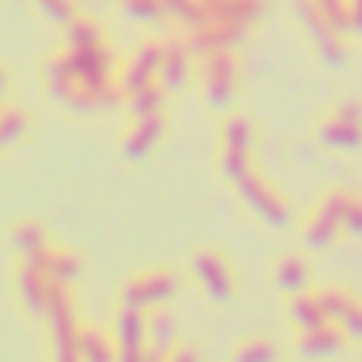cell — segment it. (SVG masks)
Masks as SVG:
<instances>
[{"label": "cell", "mask_w": 362, "mask_h": 362, "mask_svg": "<svg viewBox=\"0 0 362 362\" xmlns=\"http://www.w3.org/2000/svg\"><path fill=\"white\" fill-rule=\"evenodd\" d=\"M345 197H349V192H324V197H320V205L311 209V218H307L303 230H298V239H303L307 252H328V247H337V239L345 235V226H341Z\"/></svg>", "instance_id": "1"}, {"label": "cell", "mask_w": 362, "mask_h": 362, "mask_svg": "<svg viewBox=\"0 0 362 362\" xmlns=\"http://www.w3.org/2000/svg\"><path fill=\"white\" fill-rule=\"evenodd\" d=\"M235 192L247 201V209H252L264 226H273V230H290V226H294V209H290V201H286L273 184H264L256 170H252L247 179H239Z\"/></svg>", "instance_id": "2"}, {"label": "cell", "mask_w": 362, "mask_h": 362, "mask_svg": "<svg viewBox=\"0 0 362 362\" xmlns=\"http://www.w3.org/2000/svg\"><path fill=\"white\" fill-rule=\"evenodd\" d=\"M294 13H298V22H303V30L311 35V43H315V56L328 64V69H345L349 64V47H345V35H337L324 18H320V9L311 5V0H294Z\"/></svg>", "instance_id": "3"}, {"label": "cell", "mask_w": 362, "mask_h": 362, "mask_svg": "<svg viewBox=\"0 0 362 362\" xmlns=\"http://www.w3.org/2000/svg\"><path fill=\"white\" fill-rule=\"evenodd\" d=\"M201 86H205V103L226 111L239 98V60H235V52L201 60Z\"/></svg>", "instance_id": "4"}, {"label": "cell", "mask_w": 362, "mask_h": 362, "mask_svg": "<svg viewBox=\"0 0 362 362\" xmlns=\"http://www.w3.org/2000/svg\"><path fill=\"white\" fill-rule=\"evenodd\" d=\"M179 294V273H170V269H145V273H136V277H128L124 281V303L128 307H162V303H170Z\"/></svg>", "instance_id": "5"}, {"label": "cell", "mask_w": 362, "mask_h": 362, "mask_svg": "<svg viewBox=\"0 0 362 362\" xmlns=\"http://www.w3.org/2000/svg\"><path fill=\"white\" fill-rule=\"evenodd\" d=\"M192 277H197V286H201L214 303H230V298H235V273H230V264H226L222 252L201 247V252L192 256Z\"/></svg>", "instance_id": "6"}, {"label": "cell", "mask_w": 362, "mask_h": 362, "mask_svg": "<svg viewBox=\"0 0 362 362\" xmlns=\"http://www.w3.org/2000/svg\"><path fill=\"white\" fill-rule=\"evenodd\" d=\"M162 56H166V43H136V52L119 64V86H124V94H136L141 86H153L158 81V73H162Z\"/></svg>", "instance_id": "7"}, {"label": "cell", "mask_w": 362, "mask_h": 362, "mask_svg": "<svg viewBox=\"0 0 362 362\" xmlns=\"http://www.w3.org/2000/svg\"><path fill=\"white\" fill-rule=\"evenodd\" d=\"M243 35L247 26H226V22H209L201 30L188 35V47L197 60H209V56H226V52H239L243 47Z\"/></svg>", "instance_id": "8"}, {"label": "cell", "mask_w": 362, "mask_h": 362, "mask_svg": "<svg viewBox=\"0 0 362 362\" xmlns=\"http://www.w3.org/2000/svg\"><path fill=\"white\" fill-rule=\"evenodd\" d=\"M43 320H47V332H52V349L81 341V320H77V307H73V298H69V286H56L52 307H47Z\"/></svg>", "instance_id": "9"}, {"label": "cell", "mask_w": 362, "mask_h": 362, "mask_svg": "<svg viewBox=\"0 0 362 362\" xmlns=\"http://www.w3.org/2000/svg\"><path fill=\"white\" fill-rule=\"evenodd\" d=\"M162 136H166V119H162V115L128 119V132H124V141H119V153H124L128 162H145V158L162 145Z\"/></svg>", "instance_id": "10"}, {"label": "cell", "mask_w": 362, "mask_h": 362, "mask_svg": "<svg viewBox=\"0 0 362 362\" xmlns=\"http://www.w3.org/2000/svg\"><path fill=\"white\" fill-rule=\"evenodd\" d=\"M52 294H56V281L47 277V269L22 260V269H18V298H22V307H26L30 315H47Z\"/></svg>", "instance_id": "11"}, {"label": "cell", "mask_w": 362, "mask_h": 362, "mask_svg": "<svg viewBox=\"0 0 362 362\" xmlns=\"http://www.w3.org/2000/svg\"><path fill=\"white\" fill-rule=\"evenodd\" d=\"M273 286L290 298V294H307V290H315V273H311V260L307 256H294V252H286L277 264H273Z\"/></svg>", "instance_id": "12"}, {"label": "cell", "mask_w": 362, "mask_h": 362, "mask_svg": "<svg viewBox=\"0 0 362 362\" xmlns=\"http://www.w3.org/2000/svg\"><path fill=\"white\" fill-rule=\"evenodd\" d=\"M192 73H197V56H192V47H188V43H166V56H162V73H158V81H162L170 94H179V90L192 81Z\"/></svg>", "instance_id": "13"}, {"label": "cell", "mask_w": 362, "mask_h": 362, "mask_svg": "<svg viewBox=\"0 0 362 362\" xmlns=\"http://www.w3.org/2000/svg\"><path fill=\"white\" fill-rule=\"evenodd\" d=\"M286 320H290V328H294V332H311V328L332 324L315 290H307V294H290V303H286Z\"/></svg>", "instance_id": "14"}, {"label": "cell", "mask_w": 362, "mask_h": 362, "mask_svg": "<svg viewBox=\"0 0 362 362\" xmlns=\"http://www.w3.org/2000/svg\"><path fill=\"white\" fill-rule=\"evenodd\" d=\"M349 337L341 332V324H324V328H311V332H298V341H294V349L303 354V358H332V354H341V345H345Z\"/></svg>", "instance_id": "15"}, {"label": "cell", "mask_w": 362, "mask_h": 362, "mask_svg": "<svg viewBox=\"0 0 362 362\" xmlns=\"http://www.w3.org/2000/svg\"><path fill=\"white\" fill-rule=\"evenodd\" d=\"M9 243H13V252H18L22 260H30V264H43V260L52 256V247H47V230H43L39 222H18L13 235H9Z\"/></svg>", "instance_id": "16"}, {"label": "cell", "mask_w": 362, "mask_h": 362, "mask_svg": "<svg viewBox=\"0 0 362 362\" xmlns=\"http://www.w3.org/2000/svg\"><path fill=\"white\" fill-rule=\"evenodd\" d=\"M111 337L119 341V345H149V315H145V307H119L115 311V324H111Z\"/></svg>", "instance_id": "17"}, {"label": "cell", "mask_w": 362, "mask_h": 362, "mask_svg": "<svg viewBox=\"0 0 362 362\" xmlns=\"http://www.w3.org/2000/svg\"><path fill=\"white\" fill-rule=\"evenodd\" d=\"M315 141H320L324 149H341V153H354V149H362V124H349V119H337V115H328V119L320 124Z\"/></svg>", "instance_id": "18"}, {"label": "cell", "mask_w": 362, "mask_h": 362, "mask_svg": "<svg viewBox=\"0 0 362 362\" xmlns=\"http://www.w3.org/2000/svg\"><path fill=\"white\" fill-rule=\"evenodd\" d=\"M81 362H119V341L103 328H81Z\"/></svg>", "instance_id": "19"}, {"label": "cell", "mask_w": 362, "mask_h": 362, "mask_svg": "<svg viewBox=\"0 0 362 362\" xmlns=\"http://www.w3.org/2000/svg\"><path fill=\"white\" fill-rule=\"evenodd\" d=\"M166 86L162 81H153V86H141L136 94H128V119H149V115H162V107H166Z\"/></svg>", "instance_id": "20"}, {"label": "cell", "mask_w": 362, "mask_h": 362, "mask_svg": "<svg viewBox=\"0 0 362 362\" xmlns=\"http://www.w3.org/2000/svg\"><path fill=\"white\" fill-rule=\"evenodd\" d=\"M264 13V0H218L214 5V22H226V26H252L260 22Z\"/></svg>", "instance_id": "21"}, {"label": "cell", "mask_w": 362, "mask_h": 362, "mask_svg": "<svg viewBox=\"0 0 362 362\" xmlns=\"http://www.w3.org/2000/svg\"><path fill=\"white\" fill-rule=\"evenodd\" d=\"M26 132H30V115H26L18 103H5V107H0V145H5V149H18Z\"/></svg>", "instance_id": "22"}, {"label": "cell", "mask_w": 362, "mask_h": 362, "mask_svg": "<svg viewBox=\"0 0 362 362\" xmlns=\"http://www.w3.org/2000/svg\"><path fill=\"white\" fill-rule=\"evenodd\" d=\"M103 43H107V39H103V26L90 22V18H77V22L64 26V47H69V52H94V47H103Z\"/></svg>", "instance_id": "23"}, {"label": "cell", "mask_w": 362, "mask_h": 362, "mask_svg": "<svg viewBox=\"0 0 362 362\" xmlns=\"http://www.w3.org/2000/svg\"><path fill=\"white\" fill-rule=\"evenodd\" d=\"M166 13H170V22H179L188 35L214 22V18H209V9H205V0H166Z\"/></svg>", "instance_id": "24"}, {"label": "cell", "mask_w": 362, "mask_h": 362, "mask_svg": "<svg viewBox=\"0 0 362 362\" xmlns=\"http://www.w3.org/2000/svg\"><path fill=\"white\" fill-rule=\"evenodd\" d=\"M311 5L320 9V18L337 30V35H358V22H354V5H349V0H311Z\"/></svg>", "instance_id": "25"}, {"label": "cell", "mask_w": 362, "mask_h": 362, "mask_svg": "<svg viewBox=\"0 0 362 362\" xmlns=\"http://www.w3.org/2000/svg\"><path fill=\"white\" fill-rule=\"evenodd\" d=\"M256 145V124L252 115H226L222 119V149H247Z\"/></svg>", "instance_id": "26"}, {"label": "cell", "mask_w": 362, "mask_h": 362, "mask_svg": "<svg viewBox=\"0 0 362 362\" xmlns=\"http://www.w3.org/2000/svg\"><path fill=\"white\" fill-rule=\"evenodd\" d=\"M119 9H124V18L136 22V26H162V22H170L166 0H124Z\"/></svg>", "instance_id": "27"}, {"label": "cell", "mask_w": 362, "mask_h": 362, "mask_svg": "<svg viewBox=\"0 0 362 362\" xmlns=\"http://www.w3.org/2000/svg\"><path fill=\"white\" fill-rule=\"evenodd\" d=\"M149 345L162 349V354H170L175 345H184V341H179V320L166 315V311H153L149 315Z\"/></svg>", "instance_id": "28"}, {"label": "cell", "mask_w": 362, "mask_h": 362, "mask_svg": "<svg viewBox=\"0 0 362 362\" xmlns=\"http://www.w3.org/2000/svg\"><path fill=\"white\" fill-rule=\"evenodd\" d=\"M39 269H47V277H52L56 286H73V281L81 277V256H77V252H52Z\"/></svg>", "instance_id": "29"}, {"label": "cell", "mask_w": 362, "mask_h": 362, "mask_svg": "<svg viewBox=\"0 0 362 362\" xmlns=\"http://www.w3.org/2000/svg\"><path fill=\"white\" fill-rule=\"evenodd\" d=\"M277 358H281V349H277L273 341H264V337L239 341V345L230 349V362H277Z\"/></svg>", "instance_id": "30"}, {"label": "cell", "mask_w": 362, "mask_h": 362, "mask_svg": "<svg viewBox=\"0 0 362 362\" xmlns=\"http://www.w3.org/2000/svg\"><path fill=\"white\" fill-rule=\"evenodd\" d=\"M218 170H222V179H226V184H239V179H247L256 166H252V153H247V149H222V158H218Z\"/></svg>", "instance_id": "31"}, {"label": "cell", "mask_w": 362, "mask_h": 362, "mask_svg": "<svg viewBox=\"0 0 362 362\" xmlns=\"http://www.w3.org/2000/svg\"><path fill=\"white\" fill-rule=\"evenodd\" d=\"M35 9L47 18V22H56L60 30L69 26V22H77L81 13H77V0H35Z\"/></svg>", "instance_id": "32"}, {"label": "cell", "mask_w": 362, "mask_h": 362, "mask_svg": "<svg viewBox=\"0 0 362 362\" xmlns=\"http://www.w3.org/2000/svg\"><path fill=\"white\" fill-rule=\"evenodd\" d=\"M315 294H320V303H324V311H328V320H332V324H337L354 303H358V298H354V294H345L341 286H320Z\"/></svg>", "instance_id": "33"}, {"label": "cell", "mask_w": 362, "mask_h": 362, "mask_svg": "<svg viewBox=\"0 0 362 362\" xmlns=\"http://www.w3.org/2000/svg\"><path fill=\"white\" fill-rule=\"evenodd\" d=\"M341 226H345V235L349 239H358L362 243V197H345V214H341Z\"/></svg>", "instance_id": "34"}, {"label": "cell", "mask_w": 362, "mask_h": 362, "mask_svg": "<svg viewBox=\"0 0 362 362\" xmlns=\"http://www.w3.org/2000/svg\"><path fill=\"white\" fill-rule=\"evenodd\" d=\"M337 324H341V332H345L349 341H362V303H354V307H349Z\"/></svg>", "instance_id": "35"}, {"label": "cell", "mask_w": 362, "mask_h": 362, "mask_svg": "<svg viewBox=\"0 0 362 362\" xmlns=\"http://www.w3.org/2000/svg\"><path fill=\"white\" fill-rule=\"evenodd\" d=\"M332 115H337V119H349V124H362V103H354V98H341V103L332 107Z\"/></svg>", "instance_id": "36"}, {"label": "cell", "mask_w": 362, "mask_h": 362, "mask_svg": "<svg viewBox=\"0 0 362 362\" xmlns=\"http://www.w3.org/2000/svg\"><path fill=\"white\" fill-rule=\"evenodd\" d=\"M166 362H205V358H201L197 345H175V349L166 354Z\"/></svg>", "instance_id": "37"}, {"label": "cell", "mask_w": 362, "mask_h": 362, "mask_svg": "<svg viewBox=\"0 0 362 362\" xmlns=\"http://www.w3.org/2000/svg\"><path fill=\"white\" fill-rule=\"evenodd\" d=\"M149 345H119V362H145Z\"/></svg>", "instance_id": "38"}, {"label": "cell", "mask_w": 362, "mask_h": 362, "mask_svg": "<svg viewBox=\"0 0 362 362\" xmlns=\"http://www.w3.org/2000/svg\"><path fill=\"white\" fill-rule=\"evenodd\" d=\"M56 362H81V349L77 345H60L56 349Z\"/></svg>", "instance_id": "39"}, {"label": "cell", "mask_w": 362, "mask_h": 362, "mask_svg": "<svg viewBox=\"0 0 362 362\" xmlns=\"http://www.w3.org/2000/svg\"><path fill=\"white\" fill-rule=\"evenodd\" d=\"M354 5V22H358V35H362V0H349Z\"/></svg>", "instance_id": "40"}, {"label": "cell", "mask_w": 362, "mask_h": 362, "mask_svg": "<svg viewBox=\"0 0 362 362\" xmlns=\"http://www.w3.org/2000/svg\"><path fill=\"white\" fill-rule=\"evenodd\" d=\"M98 5H124V0H98Z\"/></svg>", "instance_id": "41"}]
</instances>
